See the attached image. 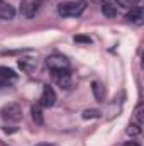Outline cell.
Returning <instances> with one entry per match:
<instances>
[{
	"label": "cell",
	"mask_w": 144,
	"mask_h": 146,
	"mask_svg": "<svg viewBox=\"0 0 144 146\" xmlns=\"http://www.w3.org/2000/svg\"><path fill=\"white\" fill-rule=\"evenodd\" d=\"M87 2L85 0H68L58 3V14L61 17H78L85 12Z\"/></svg>",
	"instance_id": "1"
},
{
	"label": "cell",
	"mask_w": 144,
	"mask_h": 146,
	"mask_svg": "<svg viewBox=\"0 0 144 146\" xmlns=\"http://www.w3.org/2000/svg\"><path fill=\"white\" fill-rule=\"evenodd\" d=\"M0 117L5 121V122H19L22 119V109L19 104L15 102H10V104H5L2 109H0Z\"/></svg>",
	"instance_id": "2"
},
{
	"label": "cell",
	"mask_w": 144,
	"mask_h": 146,
	"mask_svg": "<svg viewBox=\"0 0 144 146\" xmlns=\"http://www.w3.org/2000/svg\"><path fill=\"white\" fill-rule=\"evenodd\" d=\"M46 66L51 70L53 73H59L65 70H70V60L63 54H51L46 58Z\"/></svg>",
	"instance_id": "3"
},
{
	"label": "cell",
	"mask_w": 144,
	"mask_h": 146,
	"mask_svg": "<svg viewBox=\"0 0 144 146\" xmlns=\"http://www.w3.org/2000/svg\"><path fill=\"white\" fill-rule=\"evenodd\" d=\"M41 5H42V0H20L19 12H20L22 17L32 19V17H36V14L41 10Z\"/></svg>",
	"instance_id": "4"
},
{
	"label": "cell",
	"mask_w": 144,
	"mask_h": 146,
	"mask_svg": "<svg viewBox=\"0 0 144 146\" xmlns=\"http://www.w3.org/2000/svg\"><path fill=\"white\" fill-rule=\"evenodd\" d=\"M54 104H56V92L49 85H44L41 97H39V106L41 107H53Z\"/></svg>",
	"instance_id": "5"
},
{
	"label": "cell",
	"mask_w": 144,
	"mask_h": 146,
	"mask_svg": "<svg viewBox=\"0 0 144 146\" xmlns=\"http://www.w3.org/2000/svg\"><path fill=\"white\" fill-rule=\"evenodd\" d=\"M17 82V73L9 66H0V87H12Z\"/></svg>",
	"instance_id": "6"
},
{
	"label": "cell",
	"mask_w": 144,
	"mask_h": 146,
	"mask_svg": "<svg viewBox=\"0 0 144 146\" xmlns=\"http://www.w3.org/2000/svg\"><path fill=\"white\" fill-rule=\"evenodd\" d=\"M56 75V83L63 88V90H70L73 88V83H75V78H73V73L70 70H65V72L54 73Z\"/></svg>",
	"instance_id": "7"
},
{
	"label": "cell",
	"mask_w": 144,
	"mask_h": 146,
	"mask_svg": "<svg viewBox=\"0 0 144 146\" xmlns=\"http://www.w3.org/2000/svg\"><path fill=\"white\" fill-rule=\"evenodd\" d=\"M126 19H127L129 22L136 24V26H141L144 22V9L141 5H136V7L129 9V12L126 14Z\"/></svg>",
	"instance_id": "8"
},
{
	"label": "cell",
	"mask_w": 144,
	"mask_h": 146,
	"mask_svg": "<svg viewBox=\"0 0 144 146\" xmlns=\"http://www.w3.org/2000/svg\"><path fill=\"white\" fill-rule=\"evenodd\" d=\"M15 17V9L5 2V0H0V21H12Z\"/></svg>",
	"instance_id": "9"
},
{
	"label": "cell",
	"mask_w": 144,
	"mask_h": 146,
	"mask_svg": "<svg viewBox=\"0 0 144 146\" xmlns=\"http://www.w3.org/2000/svg\"><path fill=\"white\" fill-rule=\"evenodd\" d=\"M36 66L37 65L32 58H20V60H19V68L24 73H32L36 70Z\"/></svg>",
	"instance_id": "10"
},
{
	"label": "cell",
	"mask_w": 144,
	"mask_h": 146,
	"mask_svg": "<svg viewBox=\"0 0 144 146\" xmlns=\"http://www.w3.org/2000/svg\"><path fill=\"white\" fill-rule=\"evenodd\" d=\"M102 12H104V15H105V17L112 19V17H115V15H117V7H115L112 2L104 0V2H102Z\"/></svg>",
	"instance_id": "11"
},
{
	"label": "cell",
	"mask_w": 144,
	"mask_h": 146,
	"mask_svg": "<svg viewBox=\"0 0 144 146\" xmlns=\"http://www.w3.org/2000/svg\"><path fill=\"white\" fill-rule=\"evenodd\" d=\"M92 92H93V97H95L98 102H104V99H105V88H104L102 83L93 82V83H92Z\"/></svg>",
	"instance_id": "12"
},
{
	"label": "cell",
	"mask_w": 144,
	"mask_h": 146,
	"mask_svg": "<svg viewBox=\"0 0 144 146\" xmlns=\"http://www.w3.org/2000/svg\"><path fill=\"white\" fill-rule=\"evenodd\" d=\"M131 138H136V136H139L141 133H143V124H137V122H129V126H127V131H126Z\"/></svg>",
	"instance_id": "13"
},
{
	"label": "cell",
	"mask_w": 144,
	"mask_h": 146,
	"mask_svg": "<svg viewBox=\"0 0 144 146\" xmlns=\"http://www.w3.org/2000/svg\"><path fill=\"white\" fill-rule=\"evenodd\" d=\"M32 121L36 122V124H42L44 122V119H42V112H41V106H32Z\"/></svg>",
	"instance_id": "14"
},
{
	"label": "cell",
	"mask_w": 144,
	"mask_h": 146,
	"mask_svg": "<svg viewBox=\"0 0 144 146\" xmlns=\"http://www.w3.org/2000/svg\"><path fill=\"white\" fill-rule=\"evenodd\" d=\"M139 2H141V0H115V5H119V7L129 10V9H132V7L139 5Z\"/></svg>",
	"instance_id": "15"
},
{
	"label": "cell",
	"mask_w": 144,
	"mask_h": 146,
	"mask_svg": "<svg viewBox=\"0 0 144 146\" xmlns=\"http://www.w3.org/2000/svg\"><path fill=\"white\" fill-rule=\"evenodd\" d=\"M81 117H83V119H98V117H100V110H97V109H87V110H83Z\"/></svg>",
	"instance_id": "16"
},
{
	"label": "cell",
	"mask_w": 144,
	"mask_h": 146,
	"mask_svg": "<svg viewBox=\"0 0 144 146\" xmlns=\"http://www.w3.org/2000/svg\"><path fill=\"white\" fill-rule=\"evenodd\" d=\"M143 104H139L136 110H134V122H137V124H143Z\"/></svg>",
	"instance_id": "17"
},
{
	"label": "cell",
	"mask_w": 144,
	"mask_h": 146,
	"mask_svg": "<svg viewBox=\"0 0 144 146\" xmlns=\"http://www.w3.org/2000/svg\"><path fill=\"white\" fill-rule=\"evenodd\" d=\"M75 41H76V42H92L90 37H85V36H76L75 37Z\"/></svg>",
	"instance_id": "18"
},
{
	"label": "cell",
	"mask_w": 144,
	"mask_h": 146,
	"mask_svg": "<svg viewBox=\"0 0 144 146\" xmlns=\"http://www.w3.org/2000/svg\"><path fill=\"white\" fill-rule=\"evenodd\" d=\"M15 131H17V127H9V126L3 127V133H15Z\"/></svg>",
	"instance_id": "19"
},
{
	"label": "cell",
	"mask_w": 144,
	"mask_h": 146,
	"mask_svg": "<svg viewBox=\"0 0 144 146\" xmlns=\"http://www.w3.org/2000/svg\"><path fill=\"white\" fill-rule=\"evenodd\" d=\"M122 146H141L139 143H136V141H127V143H124Z\"/></svg>",
	"instance_id": "20"
},
{
	"label": "cell",
	"mask_w": 144,
	"mask_h": 146,
	"mask_svg": "<svg viewBox=\"0 0 144 146\" xmlns=\"http://www.w3.org/2000/svg\"><path fill=\"white\" fill-rule=\"evenodd\" d=\"M37 146H51V145H48V143H41V145H37Z\"/></svg>",
	"instance_id": "21"
},
{
	"label": "cell",
	"mask_w": 144,
	"mask_h": 146,
	"mask_svg": "<svg viewBox=\"0 0 144 146\" xmlns=\"http://www.w3.org/2000/svg\"><path fill=\"white\" fill-rule=\"evenodd\" d=\"M3 146H7V145H3Z\"/></svg>",
	"instance_id": "22"
}]
</instances>
